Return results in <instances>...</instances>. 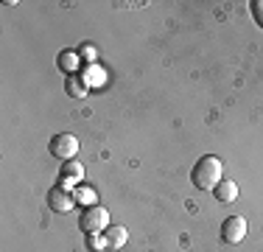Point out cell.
<instances>
[{"label": "cell", "mask_w": 263, "mask_h": 252, "mask_svg": "<svg viewBox=\"0 0 263 252\" xmlns=\"http://www.w3.org/2000/svg\"><path fill=\"white\" fill-rule=\"evenodd\" d=\"M87 247L92 252H106V241H104V232L101 236H87Z\"/></svg>", "instance_id": "cell-14"}, {"label": "cell", "mask_w": 263, "mask_h": 252, "mask_svg": "<svg viewBox=\"0 0 263 252\" xmlns=\"http://www.w3.org/2000/svg\"><path fill=\"white\" fill-rule=\"evenodd\" d=\"M48 207H51L53 213H70L73 207H76V196H73V191H67V188L53 185L51 191H48Z\"/></svg>", "instance_id": "cell-4"}, {"label": "cell", "mask_w": 263, "mask_h": 252, "mask_svg": "<svg viewBox=\"0 0 263 252\" xmlns=\"http://www.w3.org/2000/svg\"><path fill=\"white\" fill-rule=\"evenodd\" d=\"M249 6H252V17H255V23H258L260 28H263V0H252Z\"/></svg>", "instance_id": "cell-15"}, {"label": "cell", "mask_w": 263, "mask_h": 252, "mask_svg": "<svg viewBox=\"0 0 263 252\" xmlns=\"http://www.w3.org/2000/svg\"><path fill=\"white\" fill-rule=\"evenodd\" d=\"M221 174H224V163L221 157L216 154H204L196 160V166H193L191 171V182L199 188V191H213V188L221 182Z\"/></svg>", "instance_id": "cell-1"}, {"label": "cell", "mask_w": 263, "mask_h": 252, "mask_svg": "<svg viewBox=\"0 0 263 252\" xmlns=\"http://www.w3.org/2000/svg\"><path fill=\"white\" fill-rule=\"evenodd\" d=\"M56 65H59V70H62V73H67V76L79 73V65H81L79 50H62V53L56 56Z\"/></svg>", "instance_id": "cell-9"}, {"label": "cell", "mask_w": 263, "mask_h": 252, "mask_svg": "<svg viewBox=\"0 0 263 252\" xmlns=\"http://www.w3.org/2000/svg\"><path fill=\"white\" fill-rule=\"evenodd\" d=\"M48 151H51V157H56V160H62V163L76 160V154H79V137L70 135V132H59V135L51 137Z\"/></svg>", "instance_id": "cell-3"}, {"label": "cell", "mask_w": 263, "mask_h": 252, "mask_svg": "<svg viewBox=\"0 0 263 252\" xmlns=\"http://www.w3.org/2000/svg\"><path fill=\"white\" fill-rule=\"evenodd\" d=\"M79 227L84 230V236H101V232L109 227V213H106V207H84L79 216Z\"/></svg>", "instance_id": "cell-2"}, {"label": "cell", "mask_w": 263, "mask_h": 252, "mask_svg": "<svg viewBox=\"0 0 263 252\" xmlns=\"http://www.w3.org/2000/svg\"><path fill=\"white\" fill-rule=\"evenodd\" d=\"M84 179V166L76 160H67V163H62V168H59V185L62 188H67V191H76V185Z\"/></svg>", "instance_id": "cell-6"}, {"label": "cell", "mask_w": 263, "mask_h": 252, "mask_svg": "<svg viewBox=\"0 0 263 252\" xmlns=\"http://www.w3.org/2000/svg\"><path fill=\"white\" fill-rule=\"evenodd\" d=\"M65 90L73 98H84L90 93V84H87V79L81 73H73V76H65Z\"/></svg>", "instance_id": "cell-8"}, {"label": "cell", "mask_w": 263, "mask_h": 252, "mask_svg": "<svg viewBox=\"0 0 263 252\" xmlns=\"http://www.w3.org/2000/svg\"><path fill=\"white\" fill-rule=\"evenodd\" d=\"M221 238L227 244H241L247 238V219L243 216H227L221 222Z\"/></svg>", "instance_id": "cell-5"}, {"label": "cell", "mask_w": 263, "mask_h": 252, "mask_svg": "<svg viewBox=\"0 0 263 252\" xmlns=\"http://www.w3.org/2000/svg\"><path fill=\"white\" fill-rule=\"evenodd\" d=\"M104 241H106V252H118L123 247V244L129 241V232H126V227H121V224H109L104 230Z\"/></svg>", "instance_id": "cell-7"}, {"label": "cell", "mask_w": 263, "mask_h": 252, "mask_svg": "<svg viewBox=\"0 0 263 252\" xmlns=\"http://www.w3.org/2000/svg\"><path fill=\"white\" fill-rule=\"evenodd\" d=\"M213 196H216L218 202H224V205H230V202L238 199V185L233 179H221L216 188H213Z\"/></svg>", "instance_id": "cell-10"}, {"label": "cell", "mask_w": 263, "mask_h": 252, "mask_svg": "<svg viewBox=\"0 0 263 252\" xmlns=\"http://www.w3.org/2000/svg\"><path fill=\"white\" fill-rule=\"evenodd\" d=\"M84 79H87V84H90V87H98L104 81V70L98 65H90V67H87V73H84Z\"/></svg>", "instance_id": "cell-12"}, {"label": "cell", "mask_w": 263, "mask_h": 252, "mask_svg": "<svg viewBox=\"0 0 263 252\" xmlns=\"http://www.w3.org/2000/svg\"><path fill=\"white\" fill-rule=\"evenodd\" d=\"M79 56H81V59H87L90 65H96L98 50H96V45H90V42H87V45H81V48H79Z\"/></svg>", "instance_id": "cell-13"}, {"label": "cell", "mask_w": 263, "mask_h": 252, "mask_svg": "<svg viewBox=\"0 0 263 252\" xmlns=\"http://www.w3.org/2000/svg\"><path fill=\"white\" fill-rule=\"evenodd\" d=\"M73 196H76V205H84V207L98 205V193L92 191V188H87V185H79L76 191H73Z\"/></svg>", "instance_id": "cell-11"}]
</instances>
